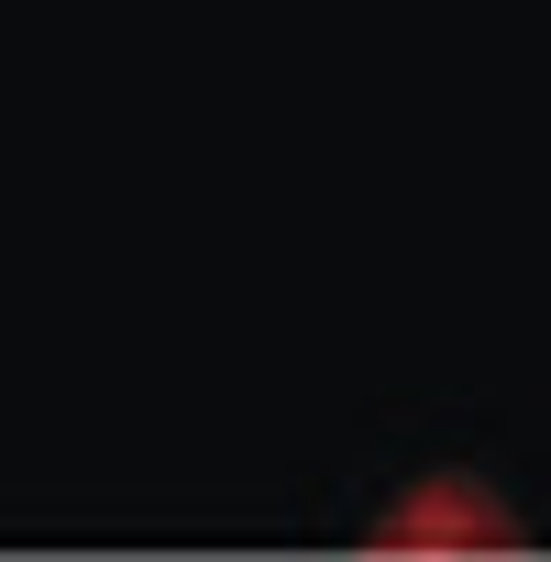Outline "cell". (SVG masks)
<instances>
[{
    "instance_id": "obj_1",
    "label": "cell",
    "mask_w": 551,
    "mask_h": 562,
    "mask_svg": "<svg viewBox=\"0 0 551 562\" xmlns=\"http://www.w3.org/2000/svg\"><path fill=\"white\" fill-rule=\"evenodd\" d=\"M518 540H529L518 496H507L496 474H474V463L408 474V485L375 507V529H364V551H518Z\"/></svg>"
}]
</instances>
